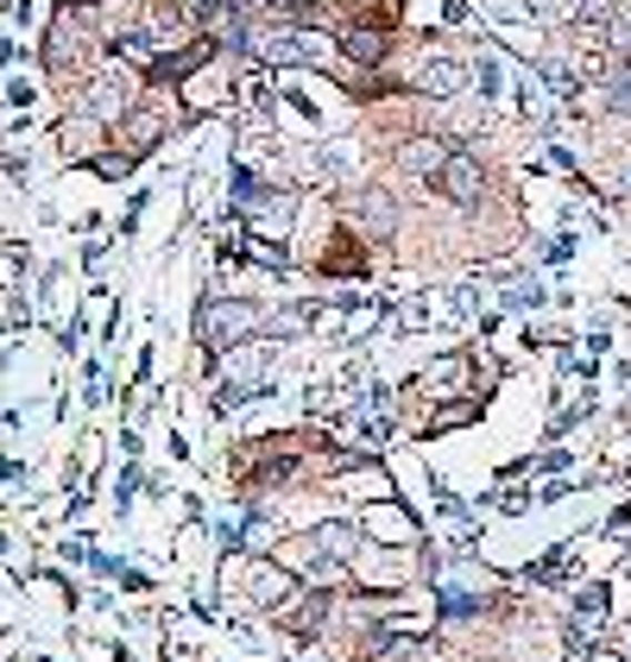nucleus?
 <instances>
[{
  "instance_id": "nucleus-19",
  "label": "nucleus",
  "mask_w": 631,
  "mask_h": 662,
  "mask_svg": "<svg viewBox=\"0 0 631 662\" xmlns=\"http://www.w3.org/2000/svg\"><path fill=\"white\" fill-rule=\"evenodd\" d=\"M619 101H631V70H625V77H619Z\"/></svg>"
},
{
  "instance_id": "nucleus-10",
  "label": "nucleus",
  "mask_w": 631,
  "mask_h": 662,
  "mask_svg": "<svg viewBox=\"0 0 631 662\" xmlns=\"http://www.w3.org/2000/svg\"><path fill=\"white\" fill-rule=\"evenodd\" d=\"M63 158H101V120L89 114V108H82V114H70L63 120Z\"/></svg>"
},
{
  "instance_id": "nucleus-1",
  "label": "nucleus",
  "mask_w": 631,
  "mask_h": 662,
  "mask_svg": "<svg viewBox=\"0 0 631 662\" xmlns=\"http://www.w3.org/2000/svg\"><path fill=\"white\" fill-rule=\"evenodd\" d=\"M253 51L266 63H329V39H310L303 26H259Z\"/></svg>"
},
{
  "instance_id": "nucleus-13",
  "label": "nucleus",
  "mask_w": 631,
  "mask_h": 662,
  "mask_svg": "<svg viewBox=\"0 0 631 662\" xmlns=\"http://www.w3.org/2000/svg\"><path fill=\"white\" fill-rule=\"evenodd\" d=\"M473 417H480V404H473V398H454V404L430 410V435H442V429H468Z\"/></svg>"
},
{
  "instance_id": "nucleus-3",
  "label": "nucleus",
  "mask_w": 631,
  "mask_h": 662,
  "mask_svg": "<svg viewBox=\"0 0 631 662\" xmlns=\"http://www.w3.org/2000/svg\"><path fill=\"white\" fill-rule=\"evenodd\" d=\"M435 190L449 195V202H461V209H473V202L487 195V171H480V158H473V152H449V164H442V177H435Z\"/></svg>"
},
{
  "instance_id": "nucleus-11",
  "label": "nucleus",
  "mask_w": 631,
  "mask_h": 662,
  "mask_svg": "<svg viewBox=\"0 0 631 662\" xmlns=\"http://www.w3.org/2000/svg\"><path fill=\"white\" fill-rule=\"evenodd\" d=\"M178 96H183V108H190V114H209V108H221V101H228V82H221L216 70H197Z\"/></svg>"
},
{
  "instance_id": "nucleus-20",
  "label": "nucleus",
  "mask_w": 631,
  "mask_h": 662,
  "mask_svg": "<svg viewBox=\"0 0 631 662\" xmlns=\"http://www.w3.org/2000/svg\"><path fill=\"white\" fill-rule=\"evenodd\" d=\"M63 7H82V0H63Z\"/></svg>"
},
{
  "instance_id": "nucleus-17",
  "label": "nucleus",
  "mask_w": 631,
  "mask_h": 662,
  "mask_svg": "<svg viewBox=\"0 0 631 662\" xmlns=\"http://www.w3.org/2000/svg\"><path fill=\"white\" fill-rule=\"evenodd\" d=\"M612 7H619V0H581V13H588L593 26H607V20H612Z\"/></svg>"
},
{
  "instance_id": "nucleus-6",
  "label": "nucleus",
  "mask_w": 631,
  "mask_h": 662,
  "mask_svg": "<svg viewBox=\"0 0 631 662\" xmlns=\"http://www.w3.org/2000/svg\"><path fill=\"white\" fill-rule=\"evenodd\" d=\"M442 164H449V146L435 133H417L398 146V171H411V177H442Z\"/></svg>"
},
{
  "instance_id": "nucleus-4",
  "label": "nucleus",
  "mask_w": 631,
  "mask_h": 662,
  "mask_svg": "<svg viewBox=\"0 0 631 662\" xmlns=\"http://www.w3.org/2000/svg\"><path fill=\"white\" fill-rule=\"evenodd\" d=\"M335 44H341V58H354L360 70H373V63H385V51H392V32L373 26V20H354Z\"/></svg>"
},
{
  "instance_id": "nucleus-12",
  "label": "nucleus",
  "mask_w": 631,
  "mask_h": 662,
  "mask_svg": "<svg viewBox=\"0 0 631 662\" xmlns=\"http://www.w3.org/2000/svg\"><path fill=\"white\" fill-rule=\"evenodd\" d=\"M316 549H322V555H335V562H354L360 536L348 524H322V530H316Z\"/></svg>"
},
{
  "instance_id": "nucleus-16",
  "label": "nucleus",
  "mask_w": 631,
  "mask_h": 662,
  "mask_svg": "<svg viewBox=\"0 0 631 662\" xmlns=\"http://www.w3.org/2000/svg\"><path fill=\"white\" fill-rule=\"evenodd\" d=\"M430 379H435V391H454V379H468V360H442Z\"/></svg>"
},
{
  "instance_id": "nucleus-5",
  "label": "nucleus",
  "mask_w": 631,
  "mask_h": 662,
  "mask_svg": "<svg viewBox=\"0 0 631 662\" xmlns=\"http://www.w3.org/2000/svg\"><path fill=\"white\" fill-rule=\"evenodd\" d=\"M417 89H423V96H461V89H468V63L449 58V51H435V58H423V70H417Z\"/></svg>"
},
{
  "instance_id": "nucleus-15",
  "label": "nucleus",
  "mask_w": 631,
  "mask_h": 662,
  "mask_svg": "<svg viewBox=\"0 0 631 662\" xmlns=\"http://www.w3.org/2000/svg\"><path fill=\"white\" fill-rule=\"evenodd\" d=\"M600 619H607V593H600V586H588V593H581V605H574V631H600Z\"/></svg>"
},
{
  "instance_id": "nucleus-9",
  "label": "nucleus",
  "mask_w": 631,
  "mask_h": 662,
  "mask_svg": "<svg viewBox=\"0 0 631 662\" xmlns=\"http://www.w3.org/2000/svg\"><path fill=\"white\" fill-rule=\"evenodd\" d=\"M158 133H164V120L158 114H127L114 120V139H120V158H139V152H152Z\"/></svg>"
},
{
  "instance_id": "nucleus-8",
  "label": "nucleus",
  "mask_w": 631,
  "mask_h": 662,
  "mask_svg": "<svg viewBox=\"0 0 631 662\" xmlns=\"http://www.w3.org/2000/svg\"><path fill=\"white\" fill-rule=\"evenodd\" d=\"M367 530H373L379 543H411L417 536V518L404 505H392V499H379L373 511H367Z\"/></svg>"
},
{
  "instance_id": "nucleus-2",
  "label": "nucleus",
  "mask_w": 631,
  "mask_h": 662,
  "mask_svg": "<svg viewBox=\"0 0 631 662\" xmlns=\"http://www.w3.org/2000/svg\"><path fill=\"white\" fill-rule=\"evenodd\" d=\"M259 303H216V310H202V334L216 341V348H247L259 334Z\"/></svg>"
},
{
  "instance_id": "nucleus-18",
  "label": "nucleus",
  "mask_w": 631,
  "mask_h": 662,
  "mask_svg": "<svg viewBox=\"0 0 631 662\" xmlns=\"http://www.w3.org/2000/svg\"><path fill=\"white\" fill-rule=\"evenodd\" d=\"M96 171L120 177V171H133V158H120V152H108V158H96Z\"/></svg>"
},
{
  "instance_id": "nucleus-14",
  "label": "nucleus",
  "mask_w": 631,
  "mask_h": 662,
  "mask_svg": "<svg viewBox=\"0 0 631 662\" xmlns=\"http://www.w3.org/2000/svg\"><path fill=\"white\" fill-rule=\"evenodd\" d=\"M360 214H367V221H373L379 234H392V221H398L392 195H379V190H360Z\"/></svg>"
},
{
  "instance_id": "nucleus-7",
  "label": "nucleus",
  "mask_w": 631,
  "mask_h": 662,
  "mask_svg": "<svg viewBox=\"0 0 631 662\" xmlns=\"http://www.w3.org/2000/svg\"><path fill=\"white\" fill-rule=\"evenodd\" d=\"M247 593H253L259 605H278V612H284L297 593V574L291 568H272V562H253V586H247Z\"/></svg>"
}]
</instances>
